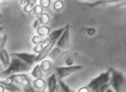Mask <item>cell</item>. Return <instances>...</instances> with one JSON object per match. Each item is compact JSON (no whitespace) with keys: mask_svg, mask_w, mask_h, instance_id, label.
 I'll use <instances>...</instances> for the list:
<instances>
[{"mask_svg":"<svg viewBox=\"0 0 126 92\" xmlns=\"http://www.w3.org/2000/svg\"><path fill=\"white\" fill-rule=\"evenodd\" d=\"M0 65L2 64V66H0V68L2 67V71L6 69L10 63L9 55L6 50L3 48L0 49Z\"/></svg>","mask_w":126,"mask_h":92,"instance_id":"8fae6325","label":"cell"},{"mask_svg":"<svg viewBox=\"0 0 126 92\" xmlns=\"http://www.w3.org/2000/svg\"><path fill=\"white\" fill-rule=\"evenodd\" d=\"M26 2H27V0H21V3L23 5H25Z\"/></svg>","mask_w":126,"mask_h":92,"instance_id":"d6a6232c","label":"cell"},{"mask_svg":"<svg viewBox=\"0 0 126 92\" xmlns=\"http://www.w3.org/2000/svg\"><path fill=\"white\" fill-rule=\"evenodd\" d=\"M63 7V2L60 0H57L53 4V8L56 10H59Z\"/></svg>","mask_w":126,"mask_h":92,"instance_id":"44dd1931","label":"cell"},{"mask_svg":"<svg viewBox=\"0 0 126 92\" xmlns=\"http://www.w3.org/2000/svg\"><path fill=\"white\" fill-rule=\"evenodd\" d=\"M66 28V25L58 29L55 30L51 32L47 37L45 41L44 42V44H47L48 43L53 42V41H57L60 38L62 34H63L64 30Z\"/></svg>","mask_w":126,"mask_h":92,"instance_id":"30bf717a","label":"cell"},{"mask_svg":"<svg viewBox=\"0 0 126 92\" xmlns=\"http://www.w3.org/2000/svg\"><path fill=\"white\" fill-rule=\"evenodd\" d=\"M5 88H4V87L2 85H1V84H0V92H4V90H5Z\"/></svg>","mask_w":126,"mask_h":92,"instance_id":"1f68e13d","label":"cell"},{"mask_svg":"<svg viewBox=\"0 0 126 92\" xmlns=\"http://www.w3.org/2000/svg\"><path fill=\"white\" fill-rule=\"evenodd\" d=\"M0 84L2 85L5 90H7L8 92H21L22 89L19 86L14 82H13L12 79L9 77H7L6 79L4 80H1Z\"/></svg>","mask_w":126,"mask_h":92,"instance_id":"52a82bcc","label":"cell"},{"mask_svg":"<svg viewBox=\"0 0 126 92\" xmlns=\"http://www.w3.org/2000/svg\"><path fill=\"white\" fill-rule=\"evenodd\" d=\"M40 22L39 21V19L38 18H37V19H36L35 20V21L33 23V27L34 28V29H37L39 26V24H40Z\"/></svg>","mask_w":126,"mask_h":92,"instance_id":"f1b7e54d","label":"cell"},{"mask_svg":"<svg viewBox=\"0 0 126 92\" xmlns=\"http://www.w3.org/2000/svg\"></svg>","mask_w":126,"mask_h":92,"instance_id":"836d02e7","label":"cell"},{"mask_svg":"<svg viewBox=\"0 0 126 92\" xmlns=\"http://www.w3.org/2000/svg\"><path fill=\"white\" fill-rule=\"evenodd\" d=\"M38 35L42 37H47L49 34L50 29L46 25H41L37 29Z\"/></svg>","mask_w":126,"mask_h":92,"instance_id":"2e32d148","label":"cell"},{"mask_svg":"<svg viewBox=\"0 0 126 92\" xmlns=\"http://www.w3.org/2000/svg\"><path fill=\"white\" fill-rule=\"evenodd\" d=\"M95 32V29L93 27L89 28L87 29V33L90 36H92Z\"/></svg>","mask_w":126,"mask_h":92,"instance_id":"83f0119b","label":"cell"},{"mask_svg":"<svg viewBox=\"0 0 126 92\" xmlns=\"http://www.w3.org/2000/svg\"><path fill=\"white\" fill-rule=\"evenodd\" d=\"M7 38V35L6 34H5L3 36L2 38L0 40V49H2L3 48V47L5 46V43L6 42Z\"/></svg>","mask_w":126,"mask_h":92,"instance_id":"d4e9b609","label":"cell"},{"mask_svg":"<svg viewBox=\"0 0 126 92\" xmlns=\"http://www.w3.org/2000/svg\"><path fill=\"white\" fill-rule=\"evenodd\" d=\"M83 66L82 65H72L68 67H57L55 69L58 78L62 79L81 70Z\"/></svg>","mask_w":126,"mask_h":92,"instance_id":"277c9868","label":"cell"},{"mask_svg":"<svg viewBox=\"0 0 126 92\" xmlns=\"http://www.w3.org/2000/svg\"><path fill=\"white\" fill-rule=\"evenodd\" d=\"M47 87L48 92H54L57 87V77L56 74H51L47 78Z\"/></svg>","mask_w":126,"mask_h":92,"instance_id":"7c38bea8","label":"cell"},{"mask_svg":"<svg viewBox=\"0 0 126 92\" xmlns=\"http://www.w3.org/2000/svg\"><path fill=\"white\" fill-rule=\"evenodd\" d=\"M40 5L42 6V7L45 8L48 7L50 3V1L49 0H40Z\"/></svg>","mask_w":126,"mask_h":92,"instance_id":"603a6c76","label":"cell"},{"mask_svg":"<svg viewBox=\"0 0 126 92\" xmlns=\"http://www.w3.org/2000/svg\"><path fill=\"white\" fill-rule=\"evenodd\" d=\"M56 42L57 41L51 42L47 44L46 46H44L42 51L38 53V55L36 57L35 62H38L44 60L47 57L51 49L53 48Z\"/></svg>","mask_w":126,"mask_h":92,"instance_id":"9c48e42d","label":"cell"},{"mask_svg":"<svg viewBox=\"0 0 126 92\" xmlns=\"http://www.w3.org/2000/svg\"><path fill=\"white\" fill-rule=\"evenodd\" d=\"M11 61L9 65L1 71V76L8 77L16 73L27 72L31 69V65L17 57L14 56H11Z\"/></svg>","mask_w":126,"mask_h":92,"instance_id":"6da1fadb","label":"cell"},{"mask_svg":"<svg viewBox=\"0 0 126 92\" xmlns=\"http://www.w3.org/2000/svg\"><path fill=\"white\" fill-rule=\"evenodd\" d=\"M110 71L109 68L106 72L100 74L98 76L91 80L86 86L87 88L91 92H97L100 87L110 82Z\"/></svg>","mask_w":126,"mask_h":92,"instance_id":"3957f363","label":"cell"},{"mask_svg":"<svg viewBox=\"0 0 126 92\" xmlns=\"http://www.w3.org/2000/svg\"><path fill=\"white\" fill-rule=\"evenodd\" d=\"M69 25H66V28L63 34L56 43V46L61 49L66 50L70 47V34Z\"/></svg>","mask_w":126,"mask_h":92,"instance_id":"5b68a950","label":"cell"},{"mask_svg":"<svg viewBox=\"0 0 126 92\" xmlns=\"http://www.w3.org/2000/svg\"><path fill=\"white\" fill-rule=\"evenodd\" d=\"M43 45L44 44H38V45H36V46L34 47V48L33 49L34 51L37 53H39L40 52H41L44 48Z\"/></svg>","mask_w":126,"mask_h":92,"instance_id":"cb8c5ba5","label":"cell"},{"mask_svg":"<svg viewBox=\"0 0 126 92\" xmlns=\"http://www.w3.org/2000/svg\"><path fill=\"white\" fill-rule=\"evenodd\" d=\"M37 1V0H27V3H29L32 5L33 6H34V5L36 4Z\"/></svg>","mask_w":126,"mask_h":92,"instance_id":"4dcf8cb0","label":"cell"},{"mask_svg":"<svg viewBox=\"0 0 126 92\" xmlns=\"http://www.w3.org/2000/svg\"><path fill=\"white\" fill-rule=\"evenodd\" d=\"M51 64L50 61L47 60H43L41 61L40 64L41 68L44 72H46L48 71L50 69L51 67Z\"/></svg>","mask_w":126,"mask_h":92,"instance_id":"ac0fdd59","label":"cell"},{"mask_svg":"<svg viewBox=\"0 0 126 92\" xmlns=\"http://www.w3.org/2000/svg\"><path fill=\"white\" fill-rule=\"evenodd\" d=\"M32 76L35 78H42L43 76V71L41 68L39 64H37L33 68L31 72Z\"/></svg>","mask_w":126,"mask_h":92,"instance_id":"9a60e30c","label":"cell"},{"mask_svg":"<svg viewBox=\"0 0 126 92\" xmlns=\"http://www.w3.org/2000/svg\"><path fill=\"white\" fill-rule=\"evenodd\" d=\"M110 71V85L116 92H126V78L122 73L112 67L109 68Z\"/></svg>","mask_w":126,"mask_h":92,"instance_id":"7a4b0ae2","label":"cell"},{"mask_svg":"<svg viewBox=\"0 0 126 92\" xmlns=\"http://www.w3.org/2000/svg\"><path fill=\"white\" fill-rule=\"evenodd\" d=\"M62 55L61 49L56 46L51 49L48 54V56L53 60L57 61L61 58Z\"/></svg>","mask_w":126,"mask_h":92,"instance_id":"4fadbf2b","label":"cell"},{"mask_svg":"<svg viewBox=\"0 0 126 92\" xmlns=\"http://www.w3.org/2000/svg\"><path fill=\"white\" fill-rule=\"evenodd\" d=\"M46 38L47 37H42L39 35L35 36L32 38V42L36 45L41 44H44V42L45 41Z\"/></svg>","mask_w":126,"mask_h":92,"instance_id":"d6986e66","label":"cell"},{"mask_svg":"<svg viewBox=\"0 0 126 92\" xmlns=\"http://www.w3.org/2000/svg\"><path fill=\"white\" fill-rule=\"evenodd\" d=\"M40 24L46 25L49 22V17L46 13H41L38 18Z\"/></svg>","mask_w":126,"mask_h":92,"instance_id":"e0dca14e","label":"cell"},{"mask_svg":"<svg viewBox=\"0 0 126 92\" xmlns=\"http://www.w3.org/2000/svg\"><path fill=\"white\" fill-rule=\"evenodd\" d=\"M33 6L31 4L29 3H27V4L25 5L24 7V10L26 12L30 13L32 11H33Z\"/></svg>","mask_w":126,"mask_h":92,"instance_id":"484cf974","label":"cell"},{"mask_svg":"<svg viewBox=\"0 0 126 92\" xmlns=\"http://www.w3.org/2000/svg\"><path fill=\"white\" fill-rule=\"evenodd\" d=\"M23 90L24 92H35V90L34 89L33 87L31 85H30L26 87H24L23 88Z\"/></svg>","mask_w":126,"mask_h":92,"instance_id":"4316f807","label":"cell"},{"mask_svg":"<svg viewBox=\"0 0 126 92\" xmlns=\"http://www.w3.org/2000/svg\"><path fill=\"white\" fill-rule=\"evenodd\" d=\"M8 77L12 79L13 82L20 86H21L22 88L31 85L30 78L26 74H13Z\"/></svg>","mask_w":126,"mask_h":92,"instance_id":"8992f818","label":"cell"},{"mask_svg":"<svg viewBox=\"0 0 126 92\" xmlns=\"http://www.w3.org/2000/svg\"><path fill=\"white\" fill-rule=\"evenodd\" d=\"M33 11L36 15H40L43 11L42 6L41 5H35L33 7Z\"/></svg>","mask_w":126,"mask_h":92,"instance_id":"7402d4cb","label":"cell"},{"mask_svg":"<svg viewBox=\"0 0 126 92\" xmlns=\"http://www.w3.org/2000/svg\"><path fill=\"white\" fill-rule=\"evenodd\" d=\"M33 85L34 87L40 92L44 91L46 86V83L42 78H36L33 81Z\"/></svg>","mask_w":126,"mask_h":92,"instance_id":"5bb4252c","label":"cell"},{"mask_svg":"<svg viewBox=\"0 0 126 92\" xmlns=\"http://www.w3.org/2000/svg\"><path fill=\"white\" fill-rule=\"evenodd\" d=\"M73 60L71 59H67L66 61H65V63L67 65L69 66H72L73 64Z\"/></svg>","mask_w":126,"mask_h":92,"instance_id":"f546056e","label":"cell"},{"mask_svg":"<svg viewBox=\"0 0 126 92\" xmlns=\"http://www.w3.org/2000/svg\"><path fill=\"white\" fill-rule=\"evenodd\" d=\"M58 83L59 84V85H60L61 89L63 90V92H72V91L70 90L69 87L66 84H65L63 82V81L62 80V79H59L58 78Z\"/></svg>","mask_w":126,"mask_h":92,"instance_id":"ffe728a7","label":"cell"},{"mask_svg":"<svg viewBox=\"0 0 126 92\" xmlns=\"http://www.w3.org/2000/svg\"><path fill=\"white\" fill-rule=\"evenodd\" d=\"M11 56L17 57L31 66L35 62V58L36 57L35 54H29L27 53H12L11 54Z\"/></svg>","mask_w":126,"mask_h":92,"instance_id":"ba28073f","label":"cell"}]
</instances>
